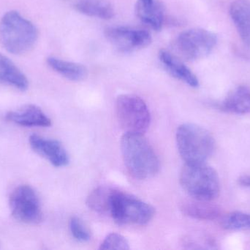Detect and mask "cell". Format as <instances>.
<instances>
[{"label":"cell","mask_w":250,"mask_h":250,"mask_svg":"<svg viewBox=\"0 0 250 250\" xmlns=\"http://www.w3.org/2000/svg\"><path fill=\"white\" fill-rule=\"evenodd\" d=\"M125 166L135 179H151L160 170V160L143 134L125 132L121 139Z\"/></svg>","instance_id":"6da1fadb"},{"label":"cell","mask_w":250,"mask_h":250,"mask_svg":"<svg viewBox=\"0 0 250 250\" xmlns=\"http://www.w3.org/2000/svg\"><path fill=\"white\" fill-rule=\"evenodd\" d=\"M38 39V29L16 10L4 13L0 20V44L13 54H22L33 48Z\"/></svg>","instance_id":"7a4b0ae2"},{"label":"cell","mask_w":250,"mask_h":250,"mask_svg":"<svg viewBox=\"0 0 250 250\" xmlns=\"http://www.w3.org/2000/svg\"><path fill=\"white\" fill-rule=\"evenodd\" d=\"M178 150L185 164H204L214 153L215 142L212 135L204 128L185 123L176 132Z\"/></svg>","instance_id":"3957f363"},{"label":"cell","mask_w":250,"mask_h":250,"mask_svg":"<svg viewBox=\"0 0 250 250\" xmlns=\"http://www.w3.org/2000/svg\"><path fill=\"white\" fill-rule=\"evenodd\" d=\"M184 190L193 199L211 201L218 197L220 182L217 171L204 164H185L180 174Z\"/></svg>","instance_id":"277c9868"},{"label":"cell","mask_w":250,"mask_h":250,"mask_svg":"<svg viewBox=\"0 0 250 250\" xmlns=\"http://www.w3.org/2000/svg\"><path fill=\"white\" fill-rule=\"evenodd\" d=\"M108 213L119 226H145L154 217L155 210L135 197L114 190L110 199Z\"/></svg>","instance_id":"5b68a950"},{"label":"cell","mask_w":250,"mask_h":250,"mask_svg":"<svg viewBox=\"0 0 250 250\" xmlns=\"http://www.w3.org/2000/svg\"><path fill=\"white\" fill-rule=\"evenodd\" d=\"M116 111L120 126L125 132L143 134L151 123V114L145 101L138 95L123 94L116 101Z\"/></svg>","instance_id":"8992f818"},{"label":"cell","mask_w":250,"mask_h":250,"mask_svg":"<svg viewBox=\"0 0 250 250\" xmlns=\"http://www.w3.org/2000/svg\"><path fill=\"white\" fill-rule=\"evenodd\" d=\"M217 43V35L214 32L195 28L182 32L175 41L173 48L182 58L196 60L208 56Z\"/></svg>","instance_id":"52a82bcc"},{"label":"cell","mask_w":250,"mask_h":250,"mask_svg":"<svg viewBox=\"0 0 250 250\" xmlns=\"http://www.w3.org/2000/svg\"><path fill=\"white\" fill-rule=\"evenodd\" d=\"M9 207L15 220L24 224L36 225L42 220L41 201L29 185H19L9 197Z\"/></svg>","instance_id":"ba28073f"},{"label":"cell","mask_w":250,"mask_h":250,"mask_svg":"<svg viewBox=\"0 0 250 250\" xmlns=\"http://www.w3.org/2000/svg\"><path fill=\"white\" fill-rule=\"evenodd\" d=\"M105 36L114 46L123 52L145 48L150 45L152 40L148 31L124 26L107 28Z\"/></svg>","instance_id":"9c48e42d"},{"label":"cell","mask_w":250,"mask_h":250,"mask_svg":"<svg viewBox=\"0 0 250 250\" xmlns=\"http://www.w3.org/2000/svg\"><path fill=\"white\" fill-rule=\"evenodd\" d=\"M29 143L36 154L43 157L54 167H66L70 162L67 151L57 139H48L33 134L29 136Z\"/></svg>","instance_id":"30bf717a"},{"label":"cell","mask_w":250,"mask_h":250,"mask_svg":"<svg viewBox=\"0 0 250 250\" xmlns=\"http://www.w3.org/2000/svg\"><path fill=\"white\" fill-rule=\"evenodd\" d=\"M5 119L22 127L48 128L52 124L51 118L39 107L33 104L8 112L5 114Z\"/></svg>","instance_id":"8fae6325"},{"label":"cell","mask_w":250,"mask_h":250,"mask_svg":"<svg viewBox=\"0 0 250 250\" xmlns=\"http://www.w3.org/2000/svg\"><path fill=\"white\" fill-rule=\"evenodd\" d=\"M159 59L166 70L172 76L192 88H196L199 86V81L195 73L185 66L177 56L166 50H161L159 53Z\"/></svg>","instance_id":"7c38bea8"},{"label":"cell","mask_w":250,"mask_h":250,"mask_svg":"<svg viewBox=\"0 0 250 250\" xmlns=\"http://www.w3.org/2000/svg\"><path fill=\"white\" fill-rule=\"evenodd\" d=\"M135 13L138 19L151 29L160 31L164 23V7L157 0H137Z\"/></svg>","instance_id":"4fadbf2b"},{"label":"cell","mask_w":250,"mask_h":250,"mask_svg":"<svg viewBox=\"0 0 250 250\" xmlns=\"http://www.w3.org/2000/svg\"><path fill=\"white\" fill-rule=\"evenodd\" d=\"M0 85L12 87L24 92L29 88V80L24 73L7 56L0 53Z\"/></svg>","instance_id":"5bb4252c"},{"label":"cell","mask_w":250,"mask_h":250,"mask_svg":"<svg viewBox=\"0 0 250 250\" xmlns=\"http://www.w3.org/2000/svg\"><path fill=\"white\" fill-rule=\"evenodd\" d=\"M230 15L242 42L250 47V0H235Z\"/></svg>","instance_id":"9a60e30c"},{"label":"cell","mask_w":250,"mask_h":250,"mask_svg":"<svg viewBox=\"0 0 250 250\" xmlns=\"http://www.w3.org/2000/svg\"><path fill=\"white\" fill-rule=\"evenodd\" d=\"M218 108L226 113L236 114L250 113V88L245 85L236 88L220 104Z\"/></svg>","instance_id":"2e32d148"},{"label":"cell","mask_w":250,"mask_h":250,"mask_svg":"<svg viewBox=\"0 0 250 250\" xmlns=\"http://www.w3.org/2000/svg\"><path fill=\"white\" fill-rule=\"evenodd\" d=\"M181 211L187 217L201 221H213L220 216V209L211 201H187L182 204Z\"/></svg>","instance_id":"e0dca14e"},{"label":"cell","mask_w":250,"mask_h":250,"mask_svg":"<svg viewBox=\"0 0 250 250\" xmlns=\"http://www.w3.org/2000/svg\"><path fill=\"white\" fill-rule=\"evenodd\" d=\"M46 61L47 64L52 70L69 80L80 82L87 76V69L79 63L66 61L54 57H48Z\"/></svg>","instance_id":"ac0fdd59"},{"label":"cell","mask_w":250,"mask_h":250,"mask_svg":"<svg viewBox=\"0 0 250 250\" xmlns=\"http://www.w3.org/2000/svg\"><path fill=\"white\" fill-rule=\"evenodd\" d=\"M75 8L82 14L101 19H111L114 17L112 4L106 0H77Z\"/></svg>","instance_id":"d6986e66"},{"label":"cell","mask_w":250,"mask_h":250,"mask_svg":"<svg viewBox=\"0 0 250 250\" xmlns=\"http://www.w3.org/2000/svg\"><path fill=\"white\" fill-rule=\"evenodd\" d=\"M114 189L101 186L91 192L86 200L88 207L99 214L109 212L110 199Z\"/></svg>","instance_id":"ffe728a7"},{"label":"cell","mask_w":250,"mask_h":250,"mask_svg":"<svg viewBox=\"0 0 250 250\" xmlns=\"http://www.w3.org/2000/svg\"><path fill=\"white\" fill-rule=\"evenodd\" d=\"M221 226L228 230H250V214L235 211L222 220Z\"/></svg>","instance_id":"44dd1931"},{"label":"cell","mask_w":250,"mask_h":250,"mask_svg":"<svg viewBox=\"0 0 250 250\" xmlns=\"http://www.w3.org/2000/svg\"><path fill=\"white\" fill-rule=\"evenodd\" d=\"M182 245L185 248L189 250H211L217 248L214 239L202 235L187 236L183 239Z\"/></svg>","instance_id":"7402d4cb"},{"label":"cell","mask_w":250,"mask_h":250,"mask_svg":"<svg viewBox=\"0 0 250 250\" xmlns=\"http://www.w3.org/2000/svg\"><path fill=\"white\" fill-rule=\"evenodd\" d=\"M70 230L72 236L80 242H87L91 239V233L79 217H73L70 220Z\"/></svg>","instance_id":"603a6c76"},{"label":"cell","mask_w":250,"mask_h":250,"mask_svg":"<svg viewBox=\"0 0 250 250\" xmlns=\"http://www.w3.org/2000/svg\"><path fill=\"white\" fill-rule=\"evenodd\" d=\"M100 250H129V242L126 238L119 233H110L101 243Z\"/></svg>","instance_id":"cb8c5ba5"},{"label":"cell","mask_w":250,"mask_h":250,"mask_svg":"<svg viewBox=\"0 0 250 250\" xmlns=\"http://www.w3.org/2000/svg\"><path fill=\"white\" fill-rule=\"evenodd\" d=\"M238 183L243 187L250 189V176H242L238 179Z\"/></svg>","instance_id":"d4e9b609"}]
</instances>
